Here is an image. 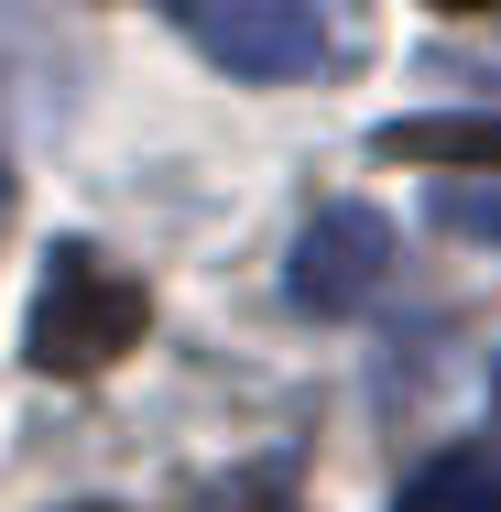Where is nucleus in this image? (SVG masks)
I'll use <instances>...</instances> for the list:
<instances>
[{
	"instance_id": "7ed1b4c3",
	"label": "nucleus",
	"mask_w": 501,
	"mask_h": 512,
	"mask_svg": "<svg viewBox=\"0 0 501 512\" xmlns=\"http://www.w3.org/2000/svg\"><path fill=\"white\" fill-rule=\"evenodd\" d=\"M186 11V33H197L207 55L229 66V77H316L327 66V22H316V0H175Z\"/></svg>"
},
{
	"instance_id": "20e7f679",
	"label": "nucleus",
	"mask_w": 501,
	"mask_h": 512,
	"mask_svg": "<svg viewBox=\"0 0 501 512\" xmlns=\"http://www.w3.org/2000/svg\"><path fill=\"white\" fill-rule=\"evenodd\" d=\"M393 164H458V175H491L501 164V109H469V120H382L371 131Z\"/></svg>"
},
{
	"instance_id": "f257e3e1",
	"label": "nucleus",
	"mask_w": 501,
	"mask_h": 512,
	"mask_svg": "<svg viewBox=\"0 0 501 512\" xmlns=\"http://www.w3.org/2000/svg\"><path fill=\"white\" fill-rule=\"evenodd\" d=\"M142 327H153V295L109 262L99 240H55L44 295H33V327H22V360L55 371V382H88V371H109Z\"/></svg>"
},
{
	"instance_id": "6e6552de",
	"label": "nucleus",
	"mask_w": 501,
	"mask_h": 512,
	"mask_svg": "<svg viewBox=\"0 0 501 512\" xmlns=\"http://www.w3.org/2000/svg\"><path fill=\"white\" fill-rule=\"evenodd\" d=\"M436 11H501V0H436Z\"/></svg>"
},
{
	"instance_id": "9d476101",
	"label": "nucleus",
	"mask_w": 501,
	"mask_h": 512,
	"mask_svg": "<svg viewBox=\"0 0 501 512\" xmlns=\"http://www.w3.org/2000/svg\"><path fill=\"white\" fill-rule=\"evenodd\" d=\"M0 218H11V175H0Z\"/></svg>"
},
{
	"instance_id": "39448f33",
	"label": "nucleus",
	"mask_w": 501,
	"mask_h": 512,
	"mask_svg": "<svg viewBox=\"0 0 501 512\" xmlns=\"http://www.w3.org/2000/svg\"><path fill=\"white\" fill-rule=\"evenodd\" d=\"M393 512H501V469L480 447H458V458H425L414 480H403Z\"/></svg>"
},
{
	"instance_id": "f03ea898",
	"label": "nucleus",
	"mask_w": 501,
	"mask_h": 512,
	"mask_svg": "<svg viewBox=\"0 0 501 512\" xmlns=\"http://www.w3.org/2000/svg\"><path fill=\"white\" fill-rule=\"evenodd\" d=\"M393 262H403L393 218L360 207V197H338V207H316L295 229V306L305 316H360L382 284H393Z\"/></svg>"
},
{
	"instance_id": "1a4fd4ad",
	"label": "nucleus",
	"mask_w": 501,
	"mask_h": 512,
	"mask_svg": "<svg viewBox=\"0 0 501 512\" xmlns=\"http://www.w3.org/2000/svg\"><path fill=\"white\" fill-rule=\"evenodd\" d=\"M66 512H120V502H66Z\"/></svg>"
},
{
	"instance_id": "0eeeda50",
	"label": "nucleus",
	"mask_w": 501,
	"mask_h": 512,
	"mask_svg": "<svg viewBox=\"0 0 501 512\" xmlns=\"http://www.w3.org/2000/svg\"><path fill=\"white\" fill-rule=\"evenodd\" d=\"M436 207H447V229H491L501 240V186H447Z\"/></svg>"
},
{
	"instance_id": "423d86ee",
	"label": "nucleus",
	"mask_w": 501,
	"mask_h": 512,
	"mask_svg": "<svg viewBox=\"0 0 501 512\" xmlns=\"http://www.w3.org/2000/svg\"><path fill=\"white\" fill-rule=\"evenodd\" d=\"M197 512H295V469H229L197 491Z\"/></svg>"
}]
</instances>
